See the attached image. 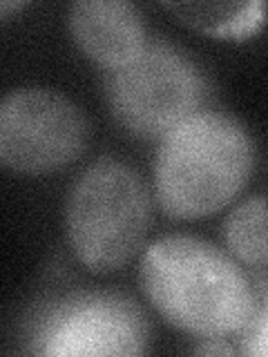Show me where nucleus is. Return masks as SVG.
Instances as JSON below:
<instances>
[{"instance_id": "obj_3", "label": "nucleus", "mask_w": 268, "mask_h": 357, "mask_svg": "<svg viewBox=\"0 0 268 357\" xmlns=\"http://www.w3.org/2000/svg\"><path fill=\"white\" fill-rule=\"evenodd\" d=\"M148 188L128 163L94 161L76 178L65 204V230L76 259L94 273L128 264L148 237Z\"/></svg>"}, {"instance_id": "obj_6", "label": "nucleus", "mask_w": 268, "mask_h": 357, "mask_svg": "<svg viewBox=\"0 0 268 357\" xmlns=\"http://www.w3.org/2000/svg\"><path fill=\"white\" fill-rule=\"evenodd\" d=\"M40 355H141L148 351V319L117 293H81L56 306L34 340Z\"/></svg>"}, {"instance_id": "obj_12", "label": "nucleus", "mask_w": 268, "mask_h": 357, "mask_svg": "<svg viewBox=\"0 0 268 357\" xmlns=\"http://www.w3.org/2000/svg\"><path fill=\"white\" fill-rule=\"evenodd\" d=\"M22 3H0V11H3V16H7L11 9H20Z\"/></svg>"}, {"instance_id": "obj_5", "label": "nucleus", "mask_w": 268, "mask_h": 357, "mask_svg": "<svg viewBox=\"0 0 268 357\" xmlns=\"http://www.w3.org/2000/svg\"><path fill=\"white\" fill-rule=\"evenodd\" d=\"M87 121L70 98L47 87H20L0 105V161L16 172L45 174L76 161Z\"/></svg>"}, {"instance_id": "obj_10", "label": "nucleus", "mask_w": 268, "mask_h": 357, "mask_svg": "<svg viewBox=\"0 0 268 357\" xmlns=\"http://www.w3.org/2000/svg\"><path fill=\"white\" fill-rule=\"evenodd\" d=\"M241 355H268V299H257L248 324L237 333Z\"/></svg>"}, {"instance_id": "obj_9", "label": "nucleus", "mask_w": 268, "mask_h": 357, "mask_svg": "<svg viewBox=\"0 0 268 357\" xmlns=\"http://www.w3.org/2000/svg\"><path fill=\"white\" fill-rule=\"evenodd\" d=\"M228 250L246 266L268 264V199L251 197L234 206L223 219Z\"/></svg>"}, {"instance_id": "obj_7", "label": "nucleus", "mask_w": 268, "mask_h": 357, "mask_svg": "<svg viewBox=\"0 0 268 357\" xmlns=\"http://www.w3.org/2000/svg\"><path fill=\"white\" fill-rule=\"evenodd\" d=\"M67 25L81 52L105 70L126 65L148 45L143 18L128 0H78Z\"/></svg>"}, {"instance_id": "obj_4", "label": "nucleus", "mask_w": 268, "mask_h": 357, "mask_svg": "<svg viewBox=\"0 0 268 357\" xmlns=\"http://www.w3.org/2000/svg\"><path fill=\"white\" fill-rule=\"evenodd\" d=\"M206 92L199 65L170 43H148L132 61L105 74L112 116L137 137H163L197 114Z\"/></svg>"}, {"instance_id": "obj_8", "label": "nucleus", "mask_w": 268, "mask_h": 357, "mask_svg": "<svg viewBox=\"0 0 268 357\" xmlns=\"http://www.w3.org/2000/svg\"><path fill=\"white\" fill-rule=\"evenodd\" d=\"M177 20L217 38L244 40L253 36L266 20V5L251 3H163Z\"/></svg>"}, {"instance_id": "obj_11", "label": "nucleus", "mask_w": 268, "mask_h": 357, "mask_svg": "<svg viewBox=\"0 0 268 357\" xmlns=\"http://www.w3.org/2000/svg\"><path fill=\"white\" fill-rule=\"evenodd\" d=\"M195 353H199V355H232L234 349L228 344H221L219 337H208V340H204V344L195 346Z\"/></svg>"}, {"instance_id": "obj_1", "label": "nucleus", "mask_w": 268, "mask_h": 357, "mask_svg": "<svg viewBox=\"0 0 268 357\" xmlns=\"http://www.w3.org/2000/svg\"><path fill=\"white\" fill-rule=\"evenodd\" d=\"M139 284L170 326L204 340L239 333L257 304L237 261L190 234L150 243L141 257Z\"/></svg>"}, {"instance_id": "obj_2", "label": "nucleus", "mask_w": 268, "mask_h": 357, "mask_svg": "<svg viewBox=\"0 0 268 357\" xmlns=\"http://www.w3.org/2000/svg\"><path fill=\"white\" fill-rule=\"evenodd\" d=\"M251 134L226 112L199 109L161 137L154 154V195L170 219H206L248 183Z\"/></svg>"}]
</instances>
